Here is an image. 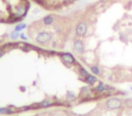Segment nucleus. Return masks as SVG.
Wrapping results in <instances>:
<instances>
[{
	"label": "nucleus",
	"mask_w": 132,
	"mask_h": 116,
	"mask_svg": "<svg viewBox=\"0 0 132 116\" xmlns=\"http://www.w3.org/2000/svg\"><path fill=\"white\" fill-rule=\"evenodd\" d=\"M106 107L108 110L110 111H114V110H119L123 107L124 105V102L120 98L118 97H111L110 99H108L105 103Z\"/></svg>",
	"instance_id": "1"
},
{
	"label": "nucleus",
	"mask_w": 132,
	"mask_h": 116,
	"mask_svg": "<svg viewBox=\"0 0 132 116\" xmlns=\"http://www.w3.org/2000/svg\"><path fill=\"white\" fill-rule=\"evenodd\" d=\"M52 40V35L49 32L43 31L38 32V34L35 37V41L37 43H39L41 45H45L47 43H49Z\"/></svg>",
	"instance_id": "2"
},
{
	"label": "nucleus",
	"mask_w": 132,
	"mask_h": 116,
	"mask_svg": "<svg viewBox=\"0 0 132 116\" xmlns=\"http://www.w3.org/2000/svg\"><path fill=\"white\" fill-rule=\"evenodd\" d=\"M88 32V24L85 22H80L75 27V33L78 37H83L87 34Z\"/></svg>",
	"instance_id": "3"
},
{
	"label": "nucleus",
	"mask_w": 132,
	"mask_h": 116,
	"mask_svg": "<svg viewBox=\"0 0 132 116\" xmlns=\"http://www.w3.org/2000/svg\"><path fill=\"white\" fill-rule=\"evenodd\" d=\"M59 56L61 58V60L65 64H68V65H74L76 64V60L74 58V56L69 53V52H61L59 53Z\"/></svg>",
	"instance_id": "4"
},
{
	"label": "nucleus",
	"mask_w": 132,
	"mask_h": 116,
	"mask_svg": "<svg viewBox=\"0 0 132 116\" xmlns=\"http://www.w3.org/2000/svg\"><path fill=\"white\" fill-rule=\"evenodd\" d=\"M114 90V88L110 86L109 85H107L105 83H102V82H100L98 84V86H96V87L94 88V91L96 93H99V94H104V93H110L111 91Z\"/></svg>",
	"instance_id": "5"
},
{
	"label": "nucleus",
	"mask_w": 132,
	"mask_h": 116,
	"mask_svg": "<svg viewBox=\"0 0 132 116\" xmlns=\"http://www.w3.org/2000/svg\"><path fill=\"white\" fill-rule=\"evenodd\" d=\"M73 50H74V51H76L78 54H82L84 52L85 47H84V43H83L82 40L77 39V40H74V42H73Z\"/></svg>",
	"instance_id": "6"
},
{
	"label": "nucleus",
	"mask_w": 132,
	"mask_h": 116,
	"mask_svg": "<svg viewBox=\"0 0 132 116\" xmlns=\"http://www.w3.org/2000/svg\"><path fill=\"white\" fill-rule=\"evenodd\" d=\"M53 22H54V17H53V15H46V16H44L43 18V23H44V24L45 26L52 25L53 24Z\"/></svg>",
	"instance_id": "7"
},
{
	"label": "nucleus",
	"mask_w": 132,
	"mask_h": 116,
	"mask_svg": "<svg viewBox=\"0 0 132 116\" xmlns=\"http://www.w3.org/2000/svg\"><path fill=\"white\" fill-rule=\"evenodd\" d=\"M84 81H85V83H87L88 85L92 86V85H94L97 81H98V78L96 77L95 75H90V74H89V75L84 78Z\"/></svg>",
	"instance_id": "8"
},
{
	"label": "nucleus",
	"mask_w": 132,
	"mask_h": 116,
	"mask_svg": "<svg viewBox=\"0 0 132 116\" xmlns=\"http://www.w3.org/2000/svg\"><path fill=\"white\" fill-rule=\"evenodd\" d=\"M91 71H92V74L95 75V76H98V75L101 74V68L98 66H92L91 67Z\"/></svg>",
	"instance_id": "9"
},
{
	"label": "nucleus",
	"mask_w": 132,
	"mask_h": 116,
	"mask_svg": "<svg viewBox=\"0 0 132 116\" xmlns=\"http://www.w3.org/2000/svg\"><path fill=\"white\" fill-rule=\"evenodd\" d=\"M27 25H26V24H24V23H22V24H16L15 26V30L14 31H16V32H21V31L25 30Z\"/></svg>",
	"instance_id": "10"
},
{
	"label": "nucleus",
	"mask_w": 132,
	"mask_h": 116,
	"mask_svg": "<svg viewBox=\"0 0 132 116\" xmlns=\"http://www.w3.org/2000/svg\"><path fill=\"white\" fill-rule=\"evenodd\" d=\"M13 112H14V111L9 109V108L0 107V113H1V114H11V113H13Z\"/></svg>",
	"instance_id": "11"
},
{
	"label": "nucleus",
	"mask_w": 132,
	"mask_h": 116,
	"mask_svg": "<svg viewBox=\"0 0 132 116\" xmlns=\"http://www.w3.org/2000/svg\"><path fill=\"white\" fill-rule=\"evenodd\" d=\"M52 105V102L49 101V100H44L43 102H41L39 104V106L42 107V108H47L49 106Z\"/></svg>",
	"instance_id": "12"
},
{
	"label": "nucleus",
	"mask_w": 132,
	"mask_h": 116,
	"mask_svg": "<svg viewBox=\"0 0 132 116\" xmlns=\"http://www.w3.org/2000/svg\"><path fill=\"white\" fill-rule=\"evenodd\" d=\"M79 74H80V76H81V77L85 78V77L89 75V72H88L87 69H85L84 68H80V69H79Z\"/></svg>",
	"instance_id": "13"
},
{
	"label": "nucleus",
	"mask_w": 132,
	"mask_h": 116,
	"mask_svg": "<svg viewBox=\"0 0 132 116\" xmlns=\"http://www.w3.org/2000/svg\"><path fill=\"white\" fill-rule=\"evenodd\" d=\"M67 98L69 100H71V101H73V100L76 99V96L72 91H68L67 92Z\"/></svg>",
	"instance_id": "14"
},
{
	"label": "nucleus",
	"mask_w": 132,
	"mask_h": 116,
	"mask_svg": "<svg viewBox=\"0 0 132 116\" xmlns=\"http://www.w3.org/2000/svg\"><path fill=\"white\" fill-rule=\"evenodd\" d=\"M19 32H16V31H14L10 33V39L11 40H16L18 37H19Z\"/></svg>",
	"instance_id": "15"
},
{
	"label": "nucleus",
	"mask_w": 132,
	"mask_h": 116,
	"mask_svg": "<svg viewBox=\"0 0 132 116\" xmlns=\"http://www.w3.org/2000/svg\"><path fill=\"white\" fill-rule=\"evenodd\" d=\"M125 104L128 106H129V107H132V98H128L125 100Z\"/></svg>",
	"instance_id": "16"
},
{
	"label": "nucleus",
	"mask_w": 132,
	"mask_h": 116,
	"mask_svg": "<svg viewBox=\"0 0 132 116\" xmlns=\"http://www.w3.org/2000/svg\"><path fill=\"white\" fill-rule=\"evenodd\" d=\"M76 0H62V2L66 4V5H70L71 3H73V2H75Z\"/></svg>",
	"instance_id": "17"
},
{
	"label": "nucleus",
	"mask_w": 132,
	"mask_h": 116,
	"mask_svg": "<svg viewBox=\"0 0 132 116\" xmlns=\"http://www.w3.org/2000/svg\"><path fill=\"white\" fill-rule=\"evenodd\" d=\"M20 38L22 39V40H27V36H26L25 33H21V34H20Z\"/></svg>",
	"instance_id": "18"
},
{
	"label": "nucleus",
	"mask_w": 132,
	"mask_h": 116,
	"mask_svg": "<svg viewBox=\"0 0 132 116\" xmlns=\"http://www.w3.org/2000/svg\"><path fill=\"white\" fill-rule=\"evenodd\" d=\"M4 54H5V51H4L2 48H0V58L4 55Z\"/></svg>",
	"instance_id": "19"
},
{
	"label": "nucleus",
	"mask_w": 132,
	"mask_h": 116,
	"mask_svg": "<svg viewBox=\"0 0 132 116\" xmlns=\"http://www.w3.org/2000/svg\"><path fill=\"white\" fill-rule=\"evenodd\" d=\"M131 90H132V87H131Z\"/></svg>",
	"instance_id": "20"
}]
</instances>
